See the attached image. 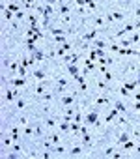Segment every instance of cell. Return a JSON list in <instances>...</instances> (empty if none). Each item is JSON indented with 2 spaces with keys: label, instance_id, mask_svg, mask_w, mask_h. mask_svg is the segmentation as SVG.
I'll use <instances>...</instances> for the list:
<instances>
[{
  "label": "cell",
  "instance_id": "obj_7",
  "mask_svg": "<svg viewBox=\"0 0 140 159\" xmlns=\"http://www.w3.org/2000/svg\"><path fill=\"white\" fill-rule=\"evenodd\" d=\"M92 25H93L95 28H103V26L106 25L105 15H93V17H92Z\"/></svg>",
  "mask_w": 140,
  "mask_h": 159
},
{
  "label": "cell",
  "instance_id": "obj_11",
  "mask_svg": "<svg viewBox=\"0 0 140 159\" xmlns=\"http://www.w3.org/2000/svg\"><path fill=\"white\" fill-rule=\"evenodd\" d=\"M66 66H67L69 75H73V79L79 75V64H66Z\"/></svg>",
  "mask_w": 140,
  "mask_h": 159
},
{
  "label": "cell",
  "instance_id": "obj_32",
  "mask_svg": "<svg viewBox=\"0 0 140 159\" xmlns=\"http://www.w3.org/2000/svg\"><path fill=\"white\" fill-rule=\"evenodd\" d=\"M80 125L82 124H79V122H71V133H75V135L80 133Z\"/></svg>",
  "mask_w": 140,
  "mask_h": 159
},
{
  "label": "cell",
  "instance_id": "obj_10",
  "mask_svg": "<svg viewBox=\"0 0 140 159\" xmlns=\"http://www.w3.org/2000/svg\"><path fill=\"white\" fill-rule=\"evenodd\" d=\"M129 139H131V135H129L127 131H122L120 135H118V139H116V144H120V146H122V144H123V142H127Z\"/></svg>",
  "mask_w": 140,
  "mask_h": 159
},
{
  "label": "cell",
  "instance_id": "obj_41",
  "mask_svg": "<svg viewBox=\"0 0 140 159\" xmlns=\"http://www.w3.org/2000/svg\"><path fill=\"white\" fill-rule=\"evenodd\" d=\"M52 152H56V154H60V155H62L63 152H67V150H66V146H63V144H62V146L58 144V146H56V148H54V150H52Z\"/></svg>",
  "mask_w": 140,
  "mask_h": 159
},
{
  "label": "cell",
  "instance_id": "obj_37",
  "mask_svg": "<svg viewBox=\"0 0 140 159\" xmlns=\"http://www.w3.org/2000/svg\"><path fill=\"white\" fill-rule=\"evenodd\" d=\"M131 43H140V32H133V36H131Z\"/></svg>",
  "mask_w": 140,
  "mask_h": 159
},
{
  "label": "cell",
  "instance_id": "obj_26",
  "mask_svg": "<svg viewBox=\"0 0 140 159\" xmlns=\"http://www.w3.org/2000/svg\"><path fill=\"white\" fill-rule=\"evenodd\" d=\"M2 13H4V21H8V23L15 19V13H13V12H9V9H2Z\"/></svg>",
  "mask_w": 140,
  "mask_h": 159
},
{
  "label": "cell",
  "instance_id": "obj_45",
  "mask_svg": "<svg viewBox=\"0 0 140 159\" xmlns=\"http://www.w3.org/2000/svg\"><path fill=\"white\" fill-rule=\"evenodd\" d=\"M17 124L19 125H26L28 124V118H26V116H21V118H17Z\"/></svg>",
  "mask_w": 140,
  "mask_h": 159
},
{
  "label": "cell",
  "instance_id": "obj_40",
  "mask_svg": "<svg viewBox=\"0 0 140 159\" xmlns=\"http://www.w3.org/2000/svg\"><path fill=\"white\" fill-rule=\"evenodd\" d=\"M47 139H50V142H54V144H58V142H60V135H56V133H54V135H49Z\"/></svg>",
  "mask_w": 140,
  "mask_h": 159
},
{
  "label": "cell",
  "instance_id": "obj_36",
  "mask_svg": "<svg viewBox=\"0 0 140 159\" xmlns=\"http://www.w3.org/2000/svg\"><path fill=\"white\" fill-rule=\"evenodd\" d=\"M19 68H21V62H11V64H9V71H11V73L19 71Z\"/></svg>",
  "mask_w": 140,
  "mask_h": 159
},
{
  "label": "cell",
  "instance_id": "obj_50",
  "mask_svg": "<svg viewBox=\"0 0 140 159\" xmlns=\"http://www.w3.org/2000/svg\"><path fill=\"white\" fill-rule=\"evenodd\" d=\"M50 155H52V154H50L49 150H47V152H43V154H41V157H43V159H49Z\"/></svg>",
  "mask_w": 140,
  "mask_h": 159
},
{
  "label": "cell",
  "instance_id": "obj_42",
  "mask_svg": "<svg viewBox=\"0 0 140 159\" xmlns=\"http://www.w3.org/2000/svg\"><path fill=\"white\" fill-rule=\"evenodd\" d=\"M24 17H28V15H24V12H23V9H19V12L15 13V19H17V21H23Z\"/></svg>",
  "mask_w": 140,
  "mask_h": 159
},
{
  "label": "cell",
  "instance_id": "obj_16",
  "mask_svg": "<svg viewBox=\"0 0 140 159\" xmlns=\"http://www.w3.org/2000/svg\"><path fill=\"white\" fill-rule=\"evenodd\" d=\"M92 47H95V49H109L106 41H103V39H93L92 41Z\"/></svg>",
  "mask_w": 140,
  "mask_h": 159
},
{
  "label": "cell",
  "instance_id": "obj_12",
  "mask_svg": "<svg viewBox=\"0 0 140 159\" xmlns=\"http://www.w3.org/2000/svg\"><path fill=\"white\" fill-rule=\"evenodd\" d=\"M9 82H11L15 88H21V86H24V84H26V79L24 77H17V79H9Z\"/></svg>",
  "mask_w": 140,
  "mask_h": 159
},
{
  "label": "cell",
  "instance_id": "obj_20",
  "mask_svg": "<svg viewBox=\"0 0 140 159\" xmlns=\"http://www.w3.org/2000/svg\"><path fill=\"white\" fill-rule=\"evenodd\" d=\"M101 77H103V81H105V82H112V81H114V75H112V73H110L109 69L101 71Z\"/></svg>",
  "mask_w": 140,
  "mask_h": 159
},
{
  "label": "cell",
  "instance_id": "obj_5",
  "mask_svg": "<svg viewBox=\"0 0 140 159\" xmlns=\"http://www.w3.org/2000/svg\"><path fill=\"white\" fill-rule=\"evenodd\" d=\"M97 32H101V30H99V28H92V30H88V32H84V34H82V39L88 41V43H92L93 39H97Z\"/></svg>",
  "mask_w": 140,
  "mask_h": 159
},
{
  "label": "cell",
  "instance_id": "obj_9",
  "mask_svg": "<svg viewBox=\"0 0 140 159\" xmlns=\"http://www.w3.org/2000/svg\"><path fill=\"white\" fill-rule=\"evenodd\" d=\"M32 77H34L36 81H39V82H43V81H47V73L43 69H34L32 71Z\"/></svg>",
  "mask_w": 140,
  "mask_h": 159
},
{
  "label": "cell",
  "instance_id": "obj_27",
  "mask_svg": "<svg viewBox=\"0 0 140 159\" xmlns=\"http://www.w3.org/2000/svg\"><path fill=\"white\" fill-rule=\"evenodd\" d=\"M110 15H112L114 21H125V13L123 12H112Z\"/></svg>",
  "mask_w": 140,
  "mask_h": 159
},
{
  "label": "cell",
  "instance_id": "obj_35",
  "mask_svg": "<svg viewBox=\"0 0 140 159\" xmlns=\"http://www.w3.org/2000/svg\"><path fill=\"white\" fill-rule=\"evenodd\" d=\"M34 133H36V137H45L43 129H41V124H34Z\"/></svg>",
  "mask_w": 140,
  "mask_h": 159
},
{
  "label": "cell",
  "instance_id": "obj_21",
  "mask_svg": "<svg viewBox=\"0 0 140 159\" xmlns=\"http://www.w3.org/2000/svg\"><path fill=\"white\" fill-rule=\"evenodd\" d=\"M133 148H136V144H135V139L131 137V139H129L127 142H123L122 144V150H133Z\"/></svg>",
  "mask_w": 140,
  "mask_h": 159
},
{
  "label": "cell",
  "instance_id": "obj_23",
  "mask_svg": "<svg viewBox=\"0 0 140 159\" xmlns=\"http://www.w3.org/2000/svg\"><path fill=\"white\" fill-rule=\"evenodd\" d=\"M23 8L24 9H36L37 4H36V0H23Z\"/></svg>",
  "mask_w": 140,
  "mask_h": 159
},
{
  "label": "cell",
  "instance_id": "obj_33",
  "mask_svg": "<svg viewBox=\"0 0 140 159\" xmlns=\"http://www.w3.org/2000/svg\"><path fill=\"white\" fill-rule=\"evenodd\" d=\"M26 19H28V25H30V26H37V17H36V15H32V13H30Z\"/></svg>",
  "mask_w": 140,
  "mask_h": 159
},
{
  "label": "cell",
  "instance_id": "obj_51",
  "mask_svg": "<svg viewBox=\"0 0 140 159\" xmlns=\"http://www.w3.org/2000/svg\"><path fill=\"white\" fill-rule=\"evenodd\" d=\"M135 111H140V101H135Z\"/></svg>",
  "mask_w": 140,
  "mask_h": 159
},
{
  "label": "cell",
  "instance_id": "obj_38",
  "mask_svg": "<svg viewBox=\"0 0 140 159\" xmlns=\"http://www.w3.org/2000/svg\"><path fill=\"white\" fill-rule=\"evenodd\" d=\"M11 142H13V139H11V135H9V137H4V141H2V146H4V148H8V146L11 144Z\"/></svg>",
  "mask_w": 140,
  "mask_h": 159
},
{
  "label": "cell",
  "instance_id": "obj_29",
  "mask_svg": "<svg viewBox=\"0 0 140 159\" xmlns=\"http://www.w3.org/2000/svg\"><path fill=\"white\" fill-rule=\"evenodd\" d=\"M52 13H54L52 4H45V13H43V17H52Z\"/></svg>",
  "mask_w": 140,
  "mask_h": 159
},
{
  "label": "cell",
  "instance_id": "obj_47",
  "mask_svg": "<svg viewBox=\"0 0 140 159\" xmlns=\"http://www.w3.org/2000/svg\"><path fill=\"white\" fill-rule=\"evenodd\" d=\"M116 150H114V146H109V148H105V155H112Z\"/></svg>",
  "mask_w": 140,
  "mask_h": 159
},
{
  "label": "cell",
  "instance_id": "obj_53",
  "mask_svg": "<svg viewBox=\"0 0 140 159\" xmlns=\"http://www.w3.org/2000/svg\"><path fill=\"white\" fill-rule=\"evenodd\" d=\"M135 101H140V94H136V95H135Z\"/></svg>",
  "mask_w": 140,
  "mask_h": 159
},
{
  "label": "cell",
  "instance_id": "obj_34",
  "mask_svg": "<svg viewBox=\"0 0 140 159\" xmlns=\"http://www.w3.org/2000/svg\"><path fill=\"white\" fill-rule=\"evenodd\" d=\"M82 154V148L80 146H73L71 150H69V155H80Z\"/></svg>",
  "mask_w": 140,
  "mask_h": 159
},
{
  "label": "cell",
  "instance_id": "obj_6",
  "mask_svg": "<svg viewBox=\"0 0 140 159\" xmlns=\"http://www.w3.org/2000/svg\"><path fill=\"white\" fill-rule=\"evenodd\" d=\"M95 68H97V66H95V62L93 60H90V58H86L84 60V69H82V75L86 77V75H90V71H93Z\"/></svg>",
  "mask_w": 140,
  "mask_h": 159
},
{
  "label": "cell",
  "instance_id": "obj_39",
  "mask_svg": "<svg viewBox=\"0 0 140 159\" xmlns=\"http://www.w3.org/2000/svg\"><path fill=\"white\" fill-rule=\"evenodd\" d=\"M41 98H43V101H45V103H50V101H52V98H54V94H43Z\"/></svg>",
  "mask_w": 140,
  "mask_h": 159
},
{
  "label": "cell",
  "instance_id": "obj_44",
  "mask_svg": "<svg viewBox=\"0 0 140 159\" xmlns=\"http://www.w3.org/2000/svg\"><path fill=\"white\" fill-rule=\"evenodd\" d=\"M120 45H122V47H125V49H129L133 43H131V39H123V38H122V43H120Z\"/></svg>",
  "mask_w": 140,
  "mask_h": 159
},
{
  "label": "cell",
  "instance_id": "obj_15",
  "mask_svg": "<svg viewBox=\"0 0 140 159\" xmlns=\"http://www.w3.org/2000/svg\"><path fill=\"white\" fill-rule=\"evenodd\" d=\"M118 116H120V112H118V109H114V107H112V111H110L109 114H106V118H105V122H106V124H109V122H112V120H116V118H118Z\"/></svg>",
  "mask_w": 140,
  "mask_h": 159
},
{
  "label": "cell",
  "instance_id": "obj_30",
  "mask_svg": "<svg viewBox=\"0 0 140 159\" xmlns=\"http://www.w3.org/2000/svg\"><path fill=\"white\" fill-rule=\"evenodd\" d=\"M43 125L49 127V129H50V127H56V120L54 118H45V120H43Z\"/></svg>",
  "mask_w": 140,
  "mask_h": 159
},
{
  "label": "cell",
  "instance_id": "obj_46",
  "mask_svg": "<svg viewBox=\"0 0 140 159\" xmlns=\"http://www.w3.org/2000/svg\"><path fill=\"white\" fill-rule=\"evenodd\" d=\"M17 73H19V77H26V68H24V66H21Z\"/></svg>",
  "mask_w": 140,
  "mask_h": 159
},
{
  "label": "cell",
  "instance_id": "obj_52",
  "mask_svg": "<svg viewBox=\"0 0 140 159\" xmlns=\"http://www.w3.org/2000/svg\"><path fill=\"white\" fill-rule=\"evenodd\" d=\"M135 17H140V6H138V8L135 9Z\"/></svg>",
  "mask_w": 140,
  "mask_h": 159
},
{
  "label": "cell",
  "instance_id": "obj_14",
  "mask_svg": "<svg viewBox=\"0 0 140 159\" xmlns=\"http://www.w3.org/2000/svg\"><path fill=\"white\" fill-rule=\"evenodd\" d=\"M11 139H13V142H19V141H21V133H19V124H15V125L11 127Z\"/></svg>",
  "mask_w": 140,
  "mask_h": 159
},
{
  "label": "cell",
  "instance_id": "obj_55",
  "mask_svg": "<svg viewBox=\"0 0 140 159\" xmlns=\"http://www.w3.org/2000/svg\"><path fill=\"white\" fill-rule=\"evenodd\" d=\"M101 2H106V0H101Z\"/></svg>",
  "mask_w": 140,
  "mask_h": 159
},
{
  "label": "cell",
  "instance_id": "obj_49",
  "mask_svg": "<svg viewBox=\"0 0 140 159\" xmlns=\"http://www.w3.org/2000/svg\"><path fill=\"white\" fill-rule=\"evenodd\" d=\"M58 2H60V0H43V4H52V6L58 4Z\"/></svg>",
  "mask_w": 140,
  "mask_h": 159
},
{
  "label": "cell",
  "instance_id": "obj_54",
  "mask_svg": "<svg viewBox=\"0 0 140 159\" xmlns=\"http://www.w3.org/2000/svg\"><path fill=\"white\" fill-rule=\"evenodd\" d=\"M136 82L140 84V69H138V79H136Z\"/></svg>",
  "mask_w": 140,
  "mask_h": 159
},
{
  "label": "cell",
  "instance_id": "obj_19",
  "mask_svg": "<svg viewBox=\"0 0 140 159\" xmlns=\"http://www.w3.org/2000/svg\"><path fill=\"white\" fill-rule=\"evenodd\" d=\"M97 62H99V66H110V64H114V60L110 56H99Z\"/></svg>",
  "mask_w": 140,
  "mask_h": 159
},
{
  "label": "cell",
  "instance_id": "obj_4",
  "mask_svg": "<svg viewBox=\"0 0 140 159\" xmlns=\"http://www.w3.org/2000/svg\"><path fill=\"white\" fill-rule=\"evenodd\" d=\"M75 101H77V92H73L71 95H60V105H63V107H67V105H73Z\"/></svg>",
  "mask_w": 140,
  "mask_h": 159
},
{
  "label": "cell",
  "instance_id": "obj_13",
  "mask_svg": "<svg viewBox=\"0 0 140 159\" xmlns=\"http://www.w3.org/2000/svg\"><path fill=\"white\" fill-rule=\"evenodd\" d=\"M58 4H60V9H58V12H60V17H62V15H69V12H71V8H69L67 4H66V2H62V0H60Z\"/></svg>",
  "mask_w": 140,
  "mask_h": 159
},
{
  "label": "cell",
  "instance_id": "obj_24",
  "mask_svg": "<svg viewBox=\"0 0 140 159\" xmlns=\"http://www.w3.org/2000/svg\"><path fill=\"white\" fill-rule=\"evenodd\" d=\"M45 86H47V81L39 82L37 86H36V94H37V95H43V94H45Z\"/></svg>",
  "mask_w": 140,
  "mask_h": 159
},
{
  "label": "cell",
  "instance_id": "obj_48",
  "mask_svg": "<svg viewBox=\"0 0 140 159\" xmlns=\"http://www.w3.org/2000/svg\"><path fill=\"white\" fill-rule=\"evenodd\" d=\"M60 21H62V23H71V17H69V15H63Z\"/></svg>",
  "mask_w": 140,
  "mask_h": 159
},
{
  "label": "cell",
  "instance_id": "obj_25",
  "mask_svg": "<svg viewBox=\"0 0 140 159\" xmlns=\"http://www.w3.org/2000/svg\"><path fill=\"white\" fill-rule=\"evenodd\" d=\"M32 133H34V122H28L24 125V137H30Z\"/></svg>",
  "mask_w": 140,
  "mask_h": 159
},
{
  "label": "cell",
  "instance_id": "obj_22",
  "mask_svg": "<svg viewBox=\"0 0 140 159\" xmlns=\"http://www.w3.org/2000/svg\"><path fill=\"white\" fill-rule=\"evenodd\" d=\"M114 109H118V112H120V114H125V112H127V107H125L123 101H116V103H114Z\"/></svg>",
  "mask_w": 140,
  "mask_h": 159
},
{
  "label": "cell",
  "instance_id": "obj_43",
  "mask_svg": "<svg viewBox=\"0 0 140 159\" xmlns=\"http://www.w3.org/2000/svg\"><path fill=\"white\" fill-rule=\"evenodd\" d=\"M120 94L123 95V98H127V95H131V92H129L125 86H123V84H122V86H120Z\"/></svg>",
  "mask_w": 140,
  "mask_h": 159
},
{
  "label": "cell",
  "instance_id": "obj_31",
  "mask_svg": "<svg viewBox=\"0 0 140 159\" xmlns=\"http://www.w3.org/2000/svg\"><path fill=\"white\" fill-rule=\"evenodd\" d=\"M15 107H17V111H23V109L26 107V101H24L23 98H19V99L15 101Z\"/></svg>",
  "mask_w": 140,
  "mask_h": 159
},
{
  "label": "cell",
  "instance_id": "obj_18",
  "mask_svg": "<svg viewBox=\"0 0 140 159\" xmlns=\"http://www.w3.org/2000/svg\"><path fill=\"white\" fill-rule=\"evenodd\" d=\"M6 9H9V12L17 13L19 9H23V4H15V2H9V4H6Z\"/></svg>",
  "mask_w": 140,
  "mask_h": 159
},
{
  "label": "cell",
  "instance_id": "obj_1",
  "mask_svg": "<svg viewBox=\"0 0 140 159\" xmlns=\"http://www.w3.org/2000/svg\"><path fill=\"white\" fill-rule=\"evenodd\" d=\"M97 118H99V111H97V107H95V109H92L88 114H86V118H84L82 124H88V125H92V127H97V129H101V122H99Z\"/></svg>",
  "mask_w": 140,
  "mask_h": 159
},
{
  "label": "cell",
  "instance_id": "obj_17",
  "mask_svg": "<svg viewBox=\"0 0 140 159\" xmlns=\"http://www.w3.org/2000/svg\"><path fill=\"white\" fill-rule=\"evenodd\" d=\"M52 41H54L56 45H62L67 41V34H60V36H52Z\"/></svg>",
  "mask_w": 140,
  "mask_h": 159
},
{
  "label": "cell",
  "instance_id": "obj_28",
  "mask_svg": "<svg viewBox=\"0 0 140 159\" xmlns=\"http://www.w3.org/2000/svg\"><path fill=\"white\" fill-rule=\"evenodd\" d=\"M49 34L50 36H60V34H67L63 28H49Z\"/></svg>",
  "mask_w": 140,
  "mask_h": 159
},
{
  "label": "cell",
  "instance_id": "obj_8",
  "mask_svg": "<svg viewBox=\"0 0 140 159\" xmlns=\"http://www.w3.org/2000/svg\"><path fill=\"white\" fill-rule=\"evenodd\" d=\"M110 103V98H109V94L106 92H101V95L97 99H95V107H101V105H109Z\"/></svg>",
  "mask_w": 140,
  "mask_h": 159
},
{
  "label": "cell",
  "instance_id": "obj_3",
  "mask_svg": "<svg viewBox=\"0 0 140 159\" xmlns=\"http://www.w3.org/2000/svg\"><path fill=\"white\" fill-rule=\"evenodd\" d=\"M73 47H75L73 43H67V41H66V43H62V45H58V47L54 49V52H56V56H60V58H62L63 55H67L69 51H73Z\"/></svg>",
  "mask_w": 140,
  "mask_h": 159
},
{
  "label": "cell",
  "instance_id": "obj_2",
  "mask_svg": "<svg viewBox=\"0 0 140 159\" xmlns=\"http://www.w3.org/2000/svg\"><path fill=\"white\" fill-rule=\"evenodd\" d=\"M79 60H80V55L77 51H71L69 55H63L62 56V62L63 64H79Z\"/></svg>",
  "mask_w": 140,
  "mask_h": 159
}]
</instances>
